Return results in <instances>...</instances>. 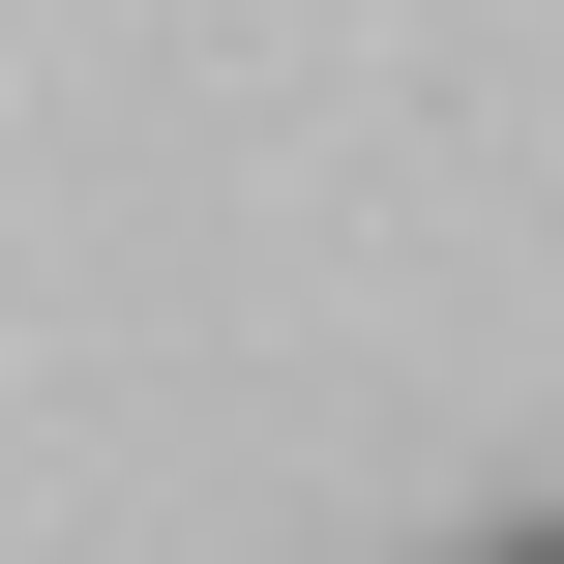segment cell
I'll return each instance as SVG.
<instances>
[{
  "mask_svg": "<svg viewBox=\"0 0 564 564\" xmlns=\"http://www.w3.org/2000/svg\"><path fill=\"white\" fill-rule=\"evenodd\" d=\"M446 564H564V506H476V535H446Z\"/></svg>",
  "mask_w": 564,
  "mask_h": 564,
  "instance_id": "obj_1",
  "label": "cell"
}]
</instances>
